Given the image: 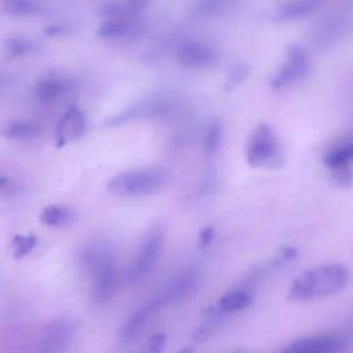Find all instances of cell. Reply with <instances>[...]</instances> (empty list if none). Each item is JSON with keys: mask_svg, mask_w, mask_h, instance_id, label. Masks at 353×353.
<instances>
[{"mask_svg": "<svg viewBox=\"0 0 353 353\" xmlns=\"http://www.w3.org/2000/svg\"><path fill=\"white\" fill-rule=\"evenodd\" d=\"M170 182V175L161 168H135L119 172L106 185L108 192L117 197L150 196L163 192Z\"/></svg>", "mask_w": 353, "mask_h": 353, "instance_id": "3957f363", "label": "cell"}, {"mask_svg": "<svg viewBox=\"0 0 353 353\" xmlns=\"http://www.w3.org/2000/svg\"><path fill=\"white\" fill-rule=\"evenodd\" d=\"M349 28L350 19L343 17H332L319 26L314 34V41L319 47H330L334 43L339 41L349 30Z\"/></svg>", "mask_w": 353, "mask_h": 353, "instance_id": "9a60e30c", "label": "cell"}, {"mask_svg": "<svg viewBox=\"0 0 353 353\" xmlns=\"http://www.w3.org/2000/svg\"><path fill=\"white\" fill-rule=\"evenodd\" d=\"M176 58L185 68L203 69L216 62L218 52L207 43L186 40L176 47Z\"/></svg>", "mask_w": 353, "mask_h": 353, "instance_id": "30bf717a", "label": "cell"}, {"mask_svg": "<svg viewBox=\"0 0 353 353\" xmlns=\"http://www.w3.org/2000/svg\"><path fill=\"white\" fill-rule=\"evenodd\" d=\"M69 90V83L59 76H46L36 81L34 97L43 103H52L63 97Z\"/></svg>", "mask_w": 353, "mask_h": 353, "instance_id": "2e32d148", "label": "cell"}, {"mask_svg": "<svg viewBox=\"0 0 353 353\" xmlns=\"http://www.w3.org/2000/svg\"><path fill=\"white\" fill-rule=\"evenodd\" d=\"M142 25L130 18L106 19L97 28V36L101 39L119 40V39H135L142 34Z\"/></svg>", "mask_w": 353, "mask_h": 353, "instance_id": "7c38bea8", "label": "cell"}, {"mask_svg": "<svg viewBox=\"0 0 353 353\" xmlns=\"http://www.w3.org/2000/svg\"><path fill=\"white\" fill-rule=\"evenodd\" d=\"M352 159H353V143L350 139H347L346 142H342L334 146L332 149H330L324 154L323 163L331 171H336L341 168L350 167Z\"/></svg>", "mask_w": 353, "mask_h": 353, "instance_id": "d6986e66", "label": "cell"}, {"mask_svg": "<svg viewBox=\"0 0 353 353\" xmlns=\"http://www.w3.org/2000/svg\"><path fill=\"white\" fill-rule=\"evenodd\" d=\"M0 135L15 141H33L41 135V127L32 120H8L0 124Z\"/></svg>", "mask_w": 353, "mask_h": 353, "instance_id": "ac0fdd59", "label": "cell"}, {"mask_svg": "<svg viewBox=\"0 0 353 353\" xmlns=\"http://www.w3.org/2000/svg\"><path fill=\"white\" fill-rule=\"evenodd\" d=\"M12 188V183L11 181L6 176V175H1L0 174V190H8Z\"/></svg>", "mask_w": 353, "mask_h": 353, "instance_id": "f546056e", "label": "cell"}, {"mask_svg": "<svg viewBox=\"0 0 353 353\" xmlns=\"http://www.w3.org/2000/svg\"><path fill=\"white\" fill-rule=\"evenodd\" d=\"M215 237V229L212 226H205L199 233V247L207 248Z\"/></svg>", "mask_w": 353, "mask_h": 353, "instance_id": "f1b7e54d", "label": "cell"}, {"mask_svg": "<svg viewBox=\"0 0 353 353\" xmlns=\"http://www.w3.org/2000/svg\"><path fill=\"white\" fill-rule=\"evenodd\" d=\"M39 216L41 223L47 226H63L72 221L73 211L65 205L51 204L44 207Z\"/></svg>", "mask_w": 353, "mask_h": 353, "instance_id": "ffe728a7", "label": "cell"}, {"mask_svg": "<svg viewBox=\"0 0 353 353\" xmlns=\"http://www.w3.org/2000/svg\"><path fill=\"white\" fill-rule=\"evenodd\" d=\"M0 85H1V79H0Z\"/></svg>", "mask_w": 353, "mask_h": 353, "instance_id": "d6a6232c", "label": "cell"}, {"mask_svg": "<svg viewBox=\"0 0 353 353\" xmlns=\"http://www.w3.org/2000/svg\"><path fill=\"white\" fill-rule=\"evenodd\" d=\"M245 159L252 167L277 168L284 164L280 141L268 123L258 124L250 134L245 145Z\"/></svg>", "mask_w": 353, "mask_h": 353, "instance_id": "5b68a950", "label": "cell"}, {"mask_svg": "<svg viewBox=\"0 0 353 353\" xmlns=\"http://www.w3.org/2000/svg\"><path fill=\"white\" fill-rule=\"evenodd\" d=\"M223 7H225V3L222 1H214V0L197 1L194 4V12L201 17H214V15H219Z\"/></svg>", "mask_w": 353, "mask_h": 353, "instance_id": "4316f807", "label": "cell"}, {"mask_svg": "<svg viewBox=\"0 0 353 353\" xmlns=\"http://www.w3.org/2000/svg\"><path fill=\"white\" fill-rule=\"evenodd\" d=\"M250 65L247 62H237L234 63L230 70H229V74L226 77V83H225V90L229 91V90H233L234 87L240 85L250 74Z\"/></svg>", "mask_w": 353, "mask_h": 353, "instance_id": "d4e9b609", "label": "cell"}, {"mask_svg": "<svg viewBox=\"0 0 353 353\" xmlns=\"http://www.w3.org/2000/svg\"><path fill=\"white\" fill-rule=\"evenodd\" d=\"M310 69V58L306 48L291 43L285 48V58L270 79L273 90H281L302 80Z\"/></svg>", "mask_w": 353, "mask_h": 353, "instance_id": "52a82bcc", "label": "cell"}, {"mask_svg": "<svg viewBox=\"0 0 353 353\" xmlns=\"http://www.w3.org/2000/svg\"><path fill=\"white\" fill-rule=\"evenodd\" d=\"M165 342L167 336L164 332H154L145 341L138 353H161Z\"/></svg>", "mask_w": 353, "mask_h": 353, "instance_id": "484cf974", "label": "cell"}, {"mask_svg": "<svg viewBox=\"0 0 353 353\" xmlns=\"http://www.w3.org/2000/svg\"><path fill=\"white\" fill-rule=\"evenodd\" d=\"M185 299L183 290L181 284L172 279L167 285H164L160 291H157L153 296L146 299L142 305H139L124 323L120 336L123 341H131L135 335H138L146 323L152 319L154 313H157L161 307Z\"/></svg>", "mask_w": 353, "mask_h": 353, "instance_id": "277c9868", "label": "cell"}, {"mask_svg": "<svg viewBox=\"0 0 353 353\" xmlns=\"http://www.w3.org/2000/svg\"><path fill=\"white\" fill-rule=\"evenodd\" d=\"M222 141V123L218 119H214L208 123L205 135H204V149L208 156H214Z\"/></svg>", "mask_w": 353, "mask_h": 353, "instance_id": "7402d4cb", "label": "cell"}, {"mask_svg": "<svg viewBox=\"0 0 353 353\" xmlns=\"http://www.w3.org/2000/svg\"><path fill=\"white\" fill-rule=\"evenodd\" d=\"M252 302L251 287L243 284L226 291L212 306L219 314L226 316L247 309Z\"/></svg>", "mask_w": 353, "mask_h": 353, "instance_id": "4fadbf2b", "label": "cell"}, {"mask_svg": "<svg viewBox=\"0 0 353 353\" xmlns=\"http://www.w3.org/2000/svg\"><path fill=\"white\" fill-rule=\"evenodd\" d=\"M85 130V119L81 110L72 105L66 109L63 116L61 117L57 130H55V137H57V145L58 146H65L76 139H79Z\"/></svg>", "mask_w": 353, "mask_h": 353, "instance_id": "8fae6325", "label": "cell"}, {"mask_svg": "<svg viewBox=\"0 0 353 353\" xmlns=\"http://www.w3.org/2000/svg\"><path fill=\"white\" fill-rule=\"evenodd\" d=\"M36 43L25 37H12L6 43V51L11 57H22L33 52L36 50Z\"/></svg>", "mask_w": 353, "mask_h": 353, "instance_id": "cb8c5ba5", "label": "cell"}, {"mask_svg": "<svg viewBox=\"0 0 353 353\" xmlns=\"http://www.w3.org/2000/svg\"><path fill=\"white\" fill-rule=\"evenodd\" d=\"M145 7H146V3L141 0L103 1L97 6V14L106 19H119V18H128L130 15L138 14Z\"/></svg>", "mask_w": 353, "mask_h": 353, "instance_id": "e0dca14e", "label": "cell"}, {"mask_svg": "<svg viewBox=\"0 0 353 353\" xmlns=\"http://www.w3.org/2000/svg\"><path fill=\"white\" fill-rule=\"evenodd\" d=\"M332 178L342 186H350L352 183V168H341L336 171H332Z\"/></svg>", "mask_w": 353, "mask_h": 353, "instance_id": "83f0119b", "label": "cell"}, {"mask_svg": "<svg viewBox=\"0 0 353 353\" xmlns=\"http://www.w3.org/2000/svg\"><path fill=\"white\" fill-rule=\"evenodd\" d=\"M349 283V272L342 263H324L301 273L291 284L287 299L305 302L342 291Z\"/></svg>", "mask_w": 353, "mask_h": 353, "instance_id": "6da1fadb", "label": "cell"}, {"mask_svg": "<svg viewBox=\"0 0 353 353\" xmlns=\"http://www.w3.org/2000/svg\"><path fill=\"white\" fill-rule=\"evenodd\" d=\"M4 12L10 15H17V17H29V15H37L43 12L41 4L30 0H12L4 4Z\"/></svg>", "mask_w": 353, "mask_h": 353, "instance_id": "44dd1931", "label": "cell"}, {"mask_svg": "<svg viewBox=\"0 0 353 353\" xmlns=\"http://www.w3.org/2000/svg\"><path fill=\"white\" fill-rule=\"evenodd\" d=\"M164 236H165V230L161 222L154 223L148 230L146 236L143 237L137 251L134 261L128 268L127 276L130 281L137 283L152 272V269L154 268V265L160 258V254L164 245Z\"/></svg>", "mask_w": 353, "mask_h": 353, "instance_id": "8992f818", "label": "cell"}, {"mask_svg": "<svg viewBox=\"0 0 353 353\" xmlns=\"http://www.w3.org/2000/svg\"><path fill=\"white\" fill-rule=\"evenodd\" d=\"M171 106V99L164 95V94H150L145 95L141 99H137L135 102L130 103L116 114L110 116L109 119L105 120L103 125L105 127H117L127 124L132 120L138 119H148V117H154L159 114H163L170 109Z\"/></svg>", "mask_w": 353, "mask_h": 353, "instance_id": "ba28073f", "label": "cell"}, {"mask_svg": "<svg viewBox=\"0 0 353 353\" xmlns=\"http://www.w3.org/2000/svg\"><path fill=\"white\" fill-rule=\"evenodd\" d=\"M80 259L92 276L94 302L97 305L109 302L120 285V272L113 251L102 243H94L84 248Z\"/></svg>", "mask_w": 353, "mask_h": 353, "instance_id": "7a4b0ae2", "label": "cell"}, {"mask_svg": "<svg viewBox=\"0 0 353 353\" xmlns=\"http://www.w3.org/2000/svg\"><path fill=\"white\" fill-rule=\"evenodd\" d=\"M179 353H192V349H183V350H181Z\"/></svg>", "mask_w": 353, "mask_h": 353, "instance_id": "1f68e13d", "label": "cell"}, {"mask_svg": "<svg viewBox=\"0 0 353 353\" xmlns=\"http://www.w3.org/2000/svg\"><path fill=\"white\" fill-rule=\"evenodd\" d=\"M63 32H65V29L62 26H52V28L47 29L48 34H59V33H63Z\"/></svg>", "mask_w": 353, "mask_h": 353, "instance_id": "4dcf8cb0", "label": "cell"}, {"mask_svg": "<svg viewBox=\"0 0 353 353\" xmlns=\"http://www.w3.org/2000/svg\"><path fill=\"white\" fill-rule=\"evenodd\" d=\"M37 244V239L33 234H18L11 241L12 256L19 259L33 251Z\"/></svg>", "mask_w": 353, "mask_h": 353, "instance_id": "603a6c76", "label": "cell"}, {"mask_svg": "<svg viewBox=\"0 0 353 353\" xmlns=\"http://www.w3.org/2000/svg\"><path fill=\"white\" fill-rule=\"evenodd\" d=\"M347 346L349 342L345 336L336 334H323L298 339L280 353H343Z\"/></svg>", "mask_w": 353, "mask_h": 353, "instance_id": "9c48e42d", "label": "cell"}, {"mask_svg": "<svg viewBox=\"0 0 353 353\" xmlns=\"http://www.w3.org/2000/svg\"><path fill=\"white\" fill-rule=\"evenodd\" d=\"M320 6L317 0H294L280 3L273 11L270 18L273 21H294L305 18L316 11Z\"/></svg>", "mask_w": 353, "mask_h": 353, "instance_id": "5bb4252c", "label": "cell"}]
</instances>
